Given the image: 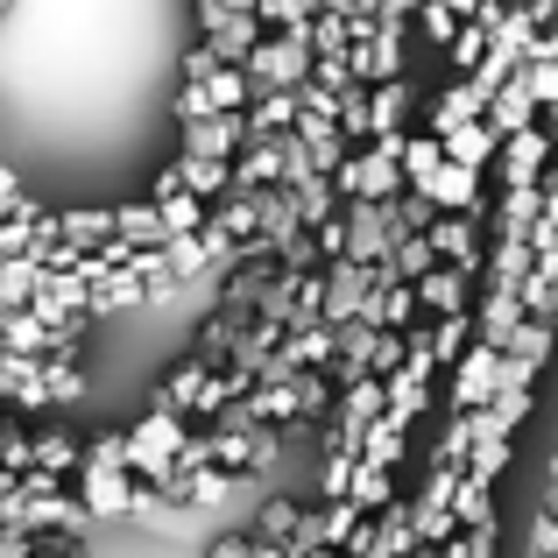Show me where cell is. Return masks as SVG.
I'll list each match as a JSON object with an SVG mask.
<instances>
[{
  "label": "cell",
  "mask_w": 558,
  "mask_h": 558,
  "mask_svg": "<svg viewBox=\"0 0 558 558\" xmlns=\"http://www.w3.org/2000/svg\"><path fill=\"white\" fill-rule=\"evenodd\" d=\"M184 446V417H170V410H149V417L128 432V481H142V488H163L170 481V460H178Z\"/></svg>",
  "instance_id": "cell-1"
},
{
  "label": "cell",
  "mask_w": 558,
  "mask_h": 558,
  "mask_svg": "<svg viewBox=\"0 0 558 558\" xmlns=\"http://www.w3.org/2000/svg\"><path fill=\"white\" fill-rule=\"evenodd\" d=\"M241 78L255 85V93H298V85L312 78V50H304V36H262L255 50L241 57Z\"/></svg>",
  "instance_id": "cell-2"
},
{
  "label": "cell",
  "mask_w": 558,
  "mask_h": 558,
  "mask_svg": "<svg viewBox=\"0 0 558 558\" xmlns=\"http://www.w3.org/2000/svg\"><path fill=\"white\" fill-rule=\"evenodd\" d=\"M198 28H205V50L233 71H241V57L262 43V22L247 8H233V0H198Z\"/></svg>",
  "instance_id": "cell-3"
},
{
  "label": "cell",
  "mask_w": 558,
  "mask_h": 558,
  "mask_svg": "<svg viewBox=\"0 0 558 558\" xmlns=\"http://www.w3.org/2000/svg\"><path fill=\"white\" fill-rule=\"evenodd\" d=\"M276 460V432H205V466L213 474H227V481H241V474H262V466Z\"/></svg>",
  "instance_id": "cell-4"
},
{
  "label": "cell",
  "mask_w": 558,
  "mask_h": 558,
  "mask_svg": "<svg viewBox=\"0 0 558 558\" xmlns=\"http://www.w3.org/2000/svg\"><path fill=\"white\" fill-rule=\"evenodd\" d=\"M247 99H255V85L241 78V71H213V78H198V85H184L178 93V121H213V113H241Z\"/></svg>",
  "instance_id": "cell-5"
},
{
  "label": "cell",
  "mask_w": 558,
  "mask_h": 558,
  "mask_svg": "<svg viewBox=\"0 0 558 558\" xmlns=\"http://www.w3.org/2000/svg\"><path fill=\"white\" fill-rule=\"evenodd\" d=\"M424 247H432V262H446V269L474 276V269H481V227H474V213H432V227H424Z\"/></svg>",
  "instance_id": "cell-6"
},
{
  "label": "cell",
  "mask_w": 558,
  "mask_h": 558,
  "mask_svg": "<svg viewBox=\"0 0 558 558\" xmlns=\"http://www.w3.org/2000/svg\"><path fill=\"white\" fill-rule=\"evenodd\" d=\"M410 551H417V537H410V502L375 509L354 531V545H347V558H410Z\"/></svg>",
  "instance_id": "cell-7"
},
{
  "label": "cell",
  "mask_w": 558,
  "mask_h": 558,
  "mask_svg": "<svg viewBox=\"0 0 558 558\" xmlns=\"http://www.w3.org/2000/svg\"><path fill=\"white\" fill-rule=\"evenodd\" d=\"M241 149H247V128H241V113L184 121V156H198V163H233Z\"/></svg>",
  "instance_id": "cell-8"
},
{
  "label": "cell",
  "mask_w": 558,
  "mask_h": 558,
  "mask_svg": "<svg viewBox=\"0 0 558 558\" xmlns=\"http://www.w3.org/2000/svg\"><path fill=\"white\" fill-rule=\"evenodd\" d=\"M417 191L424 205H432V213H474L481 205V170H460V163H438L432 178H417L410 184Z\"/></svg>",
  "instance_id": "cell-9"
},
{
  "label": "cell",
  "mask_w": 558,
  "mask_h": 558,
  "mask_svg": "<svg viewBox=\"0 0 558 558\" xmlns=\"http://www.w3.org/2000/svg\"><path fill=\"white\" fill-rule=\"evenodd\" d=\"M410 298H417V312L452 318V312H466V304H474V276H460V269H446V262H432V269L410 283Z\"/></svg>",
  "instance_id": "cell-10"
},
{
  "label": "cell",
  "mask_w": 558,
  "mask_h": 558,
  "mask_svg": "<svg viewBox=\"0 0 558 558\" xmlns=\"http://www.w3.org/2000/svg\"><path fill=\"white\" fill-rule=\"evenodd\" d=\"M28 318H36L43 332H50V326H71V318H85V283H78L71 269L43 276V283H36V298H28Z\"/></svg>",
  "instance_id": "cell-11"
},
{
  "label": "cell",
  "mask_w": 558,
  "mask_h": 558,
  "mask_svg": "<svg viewBox=\"0 0 558 558\" xmlns=\"http://www.w3.org/2000/svg\"><path fill=\"white\" fill-rule=\"evenodd\" d=\"M368 298V269L361 262H326V304H318V326H347Z\"/></svg>",
  "instance_id": "cell-12"
},
{
  "label": "cell",
  "mask_w": 558,
  "mask_h": 558,
  "mask_svg": "<svg viewBox=\"0 0 558 558\" xmlns=\"http://www.w3.org/2000/svg\"><path fill=\"white\" fill-rule=\"evenodd\" d=\"M502 184H545V163H551V142L545 128H523V135H502Z\"/></svg>",
  "instance_id": "cell-13"
},
{
  "label": "cell",
  "mask_w": 558,
  "mask_h": 558,
  "mask_svg": "<svg viewBox=\"0 0 558 558\" xmlns=\"http://www.w3.org/2000/svg\"><path fill=\"white\" fill-rule=\"evenodd\" d=\"M50 241H64L71 255H93L99 241H113V205H71V213H50Z\"/></svg>",
  "instance_id": "cell-14"
},
{
  "label": "cell",
  "mask_w": 558,
  "mask_h": 558,
  "mask_svg": "<svg viewBox=\"0 0 558 558\" xmlns=\"http://www.w3.org/2000/svg\"><path fill=\"white\" fill-rule=\"evenodd\" d=\"M517 326H523V304H517V290H509V283H488V290H481V312H474V340L502 354V347H509V332H517Z\"/></svg>",
  "instance_id": "cell-15"
},
{
  "label": "cell",
  "mask_w": 558,
  "mask_h": 558,
  "mask_svg": "<svg viewBox=\"0 0 558 558\" xmlns=\"http://www.w3.org/2000/svg\"><path fill=\"white\" fill-rule=\"evenodd\" d=\"M495 389V347L466 340V354L452 361V410H481Z\"/></svg>",
  "instance_id": "cell-16"
},
{
  "label": "cell",
  "mask_w": 558,
  "mask_h": 558,
  "mask_svg": "<svg viewBox=\"0 0 558 558\" xmlns=\"http://www.w3.org/2000/svg\"><path fill=\"white\" fill-rule=\"evenodd\" d=\"M128 495H135L128 474H113V466H78V509L85 517H128Z\"/></svg>",
  "instance_id": "cell-17"
},
{
  "label": "cell",
  "mask_w": 558,
  "mask_h": 558,
  "mask_svg": "<svg viewBox=\"0 0 558 558\" xmlns=\"http://www.w3.org/2000/svg\"><path fill=\"white\" fill-rule=\"evenodd\" d=\"M247 205H255V241H262V247H283V241H298V233H304V227H298V205H290L283 184L255 191Z\"/></svg>",
  "instance_id": "cell-18"
},
{
  "label": "cell",
  "mask_w": 558,
  "mask_h": 558,
  "mask_svg": "<svg viewBox=\"0 0 558 558\" xmlns=\"http://www.w3.org/2000/svg\"><path fill=\"white\" fill-rule=\"evenodd\" d=\"M241 128H247V142L290 135V128H298V93H255V99L241 107Z\"/></svg>",
  "instance_id": "cell-19"
},
{
  "label": "cell",
  "mask_w": 558,
  "mask_h": 558,
  "mask_svg": "<svg viewBox=\"0 0 558 558\" xmlns=\"http://www.w3.org/2000/svg\"><path fill=\"white\" fill-rule=\"evenodd\" d=\"M276 354H283L290 368L326 375V368H332V326H290L283 340H276Z\"/></svg>",
  "instance_id": "cell-20"
},
{
  "label": "cell",
  "mask_w": 558,
  "mask_h": 558,
  "mask_svg": "<svg viewBox=\"0 0 558 558\" xmlns=\"http://www.w3.org/2000/svg\"><path fill=\"white\" fill-rule=\"evenodd\" d=\"M28 466L50 474V481L78 474V438H71V432H28Z\"/></svg>",
  "instance_id": "cell-21"
},
{
  "label": "cell",
  "mask_w": 558,
  "mask_h": 558,
  "mask_svg": "<svg viewBox=\"0 0 558 558\" xmlns=\"http://www.w3.org/2000/svg\"><path fill=\"white\" fill-rule=\"evenodd\" d=\"M545 205H558V198H545L537 184H502V213H495V233H531V219L545 213Z\"/></svg>",
  "instance_id": "cell-22"
},
{
  "label": "cell",
  "mask_w": 558,
  "mask_h": 558,
  "mask_svg": "<svg viewBox=\"0 0 558 558\" xmlns=\"http://www.w3.org/2000/svg\"><path fill=\"white\" fill-rule=\"evenodd\" d=\"M410 113V78H389V85H368V142L375 135H396Z\"/></svg>",
  "instance_id": "cell-23"
},
{
  "label": "cell",
  "mask_w": 558,
  "mask_h": 558,
  "mask_svg": "<svg viewBox=\"0 0 558 558\" xmlns=\"http://www.w3.org/2000/svg\"><path fill=\"white\" fill-rule=\"evenodd\" d=\"M558 255H531V269H523V283H517V304H523V318H551V298H558Z\"/></svg>",
  "instance_id": "cell-24"
},
{
  "label": "cell",
  "mask_w": 558,
  "mask_h": 558,
  "mask_svg": "<svg viewBox=\"0 0 558 558\" xmlns=\"http://www.w3.org/2000/svg\"><path fill=\"white\" fill-rule=\"evenodd\" d=\"M438 156H446V163H460V170H481L495 156V135L481 121H460L452 135H438Z\"/></svg>",
  "instance_id": "cell-25"
},
{
  "label": "cell",
  "mask_w": 558,
  "mask_h": 558,
  "mask_svg": "<svg viewBox=\"0 0 558 558\" xmlns=\"http://www.w3.org/2000/svg\"><path fill=\"white\" fill-rule=\"evenodd\" d=\"M403 452H410V432H389V424H368V432H361V446H354V460L361 466H381V474H396V466H403Z\"/></svg>",
  "instance_id": "cell-26"
},
{
  "label": "cell",
  "mask_w": 558,
  "mask_h": 558,
  "mask_svg": "<svg viewBox=\"0 0 558 558\" xmlns=\"http://www.w3.org/2000/svg\"><path fill=\"white\" fill-rule=\"evenodd\" d=\"M233 340H241V318H227V312H213L198 326V340H191V361H205V368H227V354H233Z\"/></svg>",
  "instance_id": "cell-27"
},
{
  "label": "cell",
  "mask_w": 558,
  "mask_h": 558,
  "mask_svg": "<svg viewBox=\"0 0 558 558\" xmlns=\"http://www.w3.org/2000/svg\"><path fill=\"white\" fill-rule=\"evenodd\" d=\"M178 191L184 198H198V205H219L227 198V163H198V156H178Z\"/></svg>",
  "instance_id": "cell-28"
},
{
  "label": "cell",
  "mask_w": 558,
  "mask_h": 558,
  "mask_svg": "<svg viewBox=\"0 0 558 558\" xmlns=\"http://www.w3.org/2000/svg\"><path fill=\"white\" fill-rule=\"evenodd\" d=\"M452 531H495V488H474V481L460 474V495L446 502Z\"/></svg>",
  "instance_id": "cell-29"
},
{
  "label": "cell",
  "mask_w": 558,
  "mask_h": 558,
  "mask_svg": "<svg viewBox=\"0 0 558 558\" xmlns=\"http://www.w3.org/2000/svg\"><path fill=\"white\" fill-rule=\"evenodd\" d=\"M113 241H121V247H163V219H156V205H113Z\"/></svg>",
  "instance_id": "cell-30"
},
{
  "label": "cell",
  "mask_w": 558,
  "mask_h": 558,
  "mask_svg": "<svg viewBox=\"0 0 558 558\" xmlns=\"http://www.w3.org/2000/svg\"><path fill=\"white\" fill-rule=\"evenodd\" d=\"M481 262H488V283H523V269H531V247L517 241V233H495L488 247H481Z\"/></svg>",
  "instance_id": "cell-31"
},
{
  "label": "cell",
  "mask_w": 558,
  "mask_h": 558,
  "mask_svg": "<svg viewBox=\"0 0 558 558\" xmlns=\"http://www.w3.org/2000/svg\"><path fill=\"white\" fill-rule=\"evenodd\" d=\"M481 107H488V99H481L466 78L452 85V93H438V107H432V142H438V135H452L460 121H481Z\"/></svg>",
  "instance_id": "cell-32"
},
{
  "label": "cell",
  "mask_w": 558,
  "mask_h": 558,
  "mask_svg": "<svg viewBox=\"0 0 558 558\" xmlns=\"http://www.w3.org/2000/svg\"><path fill=\"white\" fill-rule=\"evenodd\" d=\"M347 502H354L361 517L389 509V502H396V474H381V466H361V460H354V481H347Z\"/></svg>",
  "instance_id": "cell-33"
},
{
  "label": "cell",
  "mask_w": 558,
  "mask_h": 558,
  "mask_svg": "<svg viewBox=\"0 0 558 558\" xmlns=\"http://www.w3.org/2000/svg\"><path fill=\"white\" fill-rule=\"evenodd\" d=\"M509 460H517V452H509V438H474V452H466L460 474L474 481V488H495V481L509 474Z\"/></svg>",
  "instance_id": "cell-34"
},
{
  "label": "cell",
  "mask_w": 558,
  "mask_h": 558,
  "mask_svg": "<svg viewBox=\"0 0 558 558\" xmlns=\"http://www.w3.org/2000/svg\"><path fill=\"white\" fill-rule=\"evenodd\" d=\"M205 375H213V368H205V361H184V368L170 375L163 389H156V410H170V417H191V403H198Z\"/></svg>",
  "instance_id": "cell-35"
},
{
  "label": "cell",
  "mask_w": 558,
  "mask_h": 558,
  "mask_svg": "<svg viewBox=\"0 0 558 558\" xmlns=\"http://www.w3.org/2000/svg\"><path fill=\"white\" fill-rule=\"evenodd\" d=\"M466 340H474V318H466V312L432 318V326H424V347H432L438 368H446V361H460V354H466Z\"/></svg>",
  "instance_id": "cell-36"
},
{
  "label": "cell",
  "mask_w": 558,
  "mask_h": 558,
  "mask_svg": "<svg viewBox=\"0 0 558 558\" xmlns=\"http://www.w3.org/2000/svg\"><path fill=\"white\" fill-rule=\"evenodd\" d=\"M36 219H43V205H36V198L22 191V198H14V213L0 219V262L28 255V241H36Z\"/></svg>",
  "instance_id": "cell-37"
},
{
  "label": "cell",
  "mask_w": 558,
  "mask_h": 558,
  "mask_svg": "<svg viewBox=\"0 0 558 558\" xmlns=\"http://www.w3.org/2000/svg\"><path fill=\"white\" fill-rule=\"evenodd\" d=\"M290 205H298V227H304V233H312V227H326V219L340 213V198H332V184H326V178L290 184Z\"/></svg>",
  "instance_id": "cell-38"
},
{
  "label": "cell",
  "mask_w": 558,
  "mask_h": 558,
  "mask_svg": "<svg viewBox=\"0 0 558 558\" xmlns=\"http://www.w3.org/2000/svg\"><path fill=\"white\" fill-rule=\"evenodd\" d=\"M163 269L178 276V283H198V276L213 269V247H205L198 233H178V241H163Z\"/></svg>",
  "instance_id": "cell-39"
},
{
  "label": "cell",
  "mask_w": 558,
  "mask_h": 558,
  "mask_svg": "<svg viewBox=\"0 0 558 558\" xmlns=\"http://www.w3.org/2000/svg\"><path fill=\"white\" fill-rule=\"evenodd\" d=\"M36 283H43V269H36L28 255L0 262V312H28V298H36Z\"/></svg>",
  "instance_id": "cell-40"
},
{
  "label": "cell",
  "mask_w": 558,
  "mask_h": 558,
  "mask_svg": "<svg viewBox=\"0 0 558 558\" xmlns=\"http://www.w3.org/2000/svg\"><path fill=\"white\" fill-rule=\"evenodd\" d=\"M502 354H509V361H523V368H545V354H551V318H523V326L509 332Z\"/></svg>",
  "instance_id": "cell-41"
},
{
  "label": "cell",
  "mask_w": 558,
  "mask_h": 558,
  "mask_svg": "<svg viewBox=\"0 0 558 558\" xmlns=\"http://www.w3.org/2000/svg\"><path fill=\"white\" fill-rule=\"evenodd\" d=\"M298 517H304V509H298V502H283V495H276V502H262V517H255V545H283V537L298 531Z\"/></svg>",
  "instance_id": "cell-42"
},
{
  "label": "cell",
  "mask_w": 558,
  "mask_h": 558,
  "mask_svg": "<svg viewBox=\"0 0 558 558\" xmlns=\"http://www.w3.org/2000/svg\"><path fill=\"white\" fill-rule=\"evenodd\" d=\"M466 452H474V417H466V410H452V424H446V438H438L432 466H466Z\"/></svg>",
  "instance_id": "cell-43"
},
{
  "label": "cell",
  "mask_w": 558,
  "mask_h": 558,
  "mask_svg": "<svg viewBox=\"0 0 558 558\" xmlns=\"http://www.w3.org/2000/svg\"><path fill=\"white\" fill-rule=\"evenodd\" d=\"M156 219H163V241H178V233H198V227H205V205L178 191V198H163V205H156Z\"/></svg>",
  "instance_id": "cell-44"
},
{
  "label": "cell",
  "mask_w": 558,
  "mask_h": 558,
  "mask_svg": "<svg viewBox=\"0 0 558 558\" xmlns=\"http://www.w3.org/2000/svg\"><path fill=\"white\" fill-rule=\"evenodd\" d=\"M36 389L50 396V403H78V396H85V375L78 368H57V361H36Z\"/></svg>",
  "instance_id": "cell-45"
},
{
  "label": "cell",
  "mask_w": 558,
  "mask_h": 558,
  "mask_svg": "<svg viewBox=\"0 0 558 558\" xmlns=\"http://www.w3.org/2000/svg\"><path fill=\"white\" fill-rule=\"evenodd\" d=\"M78 466H113V474H128V432H99L93 446H78Z\"/></svg>",
  "instance_id": "cell-46"
},
{
  "label": "cell",
  "mask_w": 558,
  "mask_h": 558,
  "mask_svg": "<svg viewBox=\"0 0 558 558\" xmlns=\"http://www.w3.org/2000/svg\"><path fill=\"white\" fill-rule=\"evenodd\" d=\"M347 481H354V452H326V466H318V495H326V502H347Z\"/></svg>",
  "instance_id": "cell-47"
},
{
  "label": "cell",
  "mask_w": 558,
  "mask_h": 558,
  "mask_svg": "<svg viewBox=\"0 0 558 558\" xmlns=\"http://www.w3.org/2000/svg\"><path fill=\"white\" fill-rule=\"evenodd\" d=\"M523 93H531L537 113L558 107V64H523Z\"/></svg>",
  "instance_id": "cell-48"
},
{
  "label": "cell",
  "mask_w": 558,
  "mask_h": 558,
  "mask_svg": "<svg viewBox=\"0 0 558 558\" xmlns=\"http://www.w3.org/2000/svg\"><path fill=\"white\" fill-rule=\"evenodd\" d=\"M452 495H460V466H432V481H424V495H417V509H446Z\"/></svg>",
  "instance_id": "cell-49"
},
{
  "label": "cell",
  "mask_w": 558,
  "mask_h": 558,
  "mask_svg": "<svg viewBox=\"0 0 558 558\" xmlns=\"http://www.w3.org/2000/svg\"><path fill=\"white\" fill-rule=\"evenodd\" d=\"M446 50H452V64H460V78H466V71H474V64H481V50H488V36H481V28H474V22H460V36H452V43H446Z\"/></svg>",
  "instance_id": "cell-50"
},
{
  "label": "cell",
  "mask_w": 558,
  "mask_h": 558,
  "mask_svg": "<svg viewBox=\"0 0 558 558\" xmlns=\"http://www.w3.org/2000/svg\"><path fill=\"white\" fill-rule=\"evenodd\" d=\"M417 22H424V36L438 43V50H446L452 36H460V14H446V8H432V0H417Z\"/></svg>",
  "instance_id": "cell-51"
},
{
  "label": "cell",
  "mask_w": 558,
  "mask_h": 558,
  "mask_svg": "<svg viewBox=\"0 0 558 558\" xmlns=\"http://www.w3.org/2000/svg\"><path fill=\"white\" fill-rule=\"evenodd\" d=\"M446 558H495V531H452Z\"/></svg>",
  "instance_id": "cell-52"
},
{
  "label": "cell",
  "mask_w": 558,
  "mask_h": 558,
  "mask_svg": "<svg viewBox=\"0 0 558 558\" xmlns=\"http://www.w3.org/2000/svg\"><path fill=\"white\" fill-rule=\"evenodd\" d=\"M213 71H227V64H219V57H213V50H205V43H198V50H191V57H184V85H198V78H213Z\"/></svg>",
  "instance_id": "cell-53"
},
{
  "label": "cell",
  "mask_w": 558,
  "mask_h": 558,
  "mask_svg": "<svg viewBox=\"0 0 558 558\" xmlns=\"http://www.w3.org/2000/svg\"><path fill=\"white\" fill-rule=\"evenodd\" d=\"M361 14H375V22H403V14H417V0H361Z\"/></svg>",
  "instance_id": "cell-54"
},
{
  "label": "cell",
  "mask_w": 558,
  "mask_h": 558,
  "mask_svg": "<svg viewBox=\"0 0 558 558\" xmlns=\"http://www.w3.org/2000/svg\"><path fill=\"white\" fill-rule=\"evenodd\" d=\"M558 551V523L551 517H537V531H531V558H551Z\"/></svg>",
  "instance_id": "cell-55"
},
{
  "label": "cell",
  "mask_w": 558,
  "mask_h": 558,
  "mask_svg": "<svg viewBox=\"0 0 558 558\" xmlns=\"http://www.w3.org/2000/svg\"><path fill=\"white\" fill-rule=\"evenodd\" d=\"M517 14H523V22H531V28H551L558 0H517Z\"/></svg>",
  "instance_id": "cell-56"
},
{
  "label": "cell",
  "mask_w": 558,
  "mask_h": 558,
  "mask_svg": "<svg viewBox=\"0 0 558 558\" xmlns=\"http://www.w3.org/2000/svg\"><path fill=\"white\" fill-rule=\"evenodd\" d=\"M163 198H178V170H156V178H149V205H163Z\"/></svg>",
  "instance_id": "cell-57"
},
{
  "label": "cell",
  "mask_w": 558,
  "mask_h": 558,
  "mask_svg": "<svg viewBox=\"0 0 558 558\" xmlns=\"http://www.w3.org/2000/svg\"><path fill=\"white\" fill-rule=\"evenodd\" d=\"M14 198H22V170H0V219L14 213Z\"/></svg>",
  "instance_id": "cell-58"
},
{
  "label": "cell",
  "mask_w": 558,
  "mask_h": 558,
  "mask_svg": "<svg viewBox=\"0 0 558 558\" xmlns=\"http://www.w3.org/2000/svg\"><path fill=\"white\" fill-rule=\"evenodd\" d=\"M205 558H247V537H219V545H205Z\"/></svg>",
  "instance_id": "cell-59"
},
{
  "label": "cell",
  "mask_w": 558,
  "mask_h": 558,
  "mask_svg": "<svg viewBox=\"0 0 558 558\" xmlns=\"http://www.w3.org/2000/svg\"><path fill=\"white\" fill-rule=\"evenodd\" d=\"M432 8H446V14H460V22H474V8H481V0H432Z\"/></svg>",
  "instance_id": "cell-60"
},
{
  "label": "cell",
  "mask_w": 558,
  "mask_h": 558,
  "mask_svg": "<svg viewBox=\"0 0 558 558\" xmlns=\"http://www.w3.org/2000/svg\"><path fill=\"white\" fill-rule=\"evenodd\" d=\"M247 558H283V545H255V537H247Z\"/></svg>",
  "instance_id": "cell-61"
},
{
  "label": "cell",
  "mask_w": 558,
  "mask_h": 558,
  "mask_svg": "<svg viewBox=\"0 0 558 558\" xmlns=\"http://www.w3.org/2000/svg\"><path fill=\"white\" fill-rule=\"evenodd\" d=\"M233 8H255V0H233Z\"/></svg>",
  "instance_id": "cell-62"
}]
</instances>
